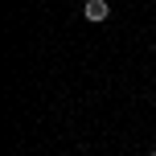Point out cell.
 Returning <instances> with one entry per match:
<instances>
[{"mask_svg": "<svg viewBox=\"0 0 156 156\" xmlns=\"http://www.w3.org/2000/svg\"><path fill=\"white\" fill-rule=\"evenodd\" d=\"M107 12H111V8H107V0H86V8H82V16H86V21H107Z\"/></svg>", "mask_w": 156, "mask_h": 156, "instance_id": "6da1fadb", "label": "cell"}, {"mask_svg": "<svg viewBox=\"0 0 156 156\" xmlns=\"http://www.w3.org/2000/svg\"><path fill=\"white\" fill-rule=\"evenodd\" d=\"M152 156H156V152H152Z\"/></svg>", "mask_w": 156, "mask_h": 156, "instance_id": "7a4b0ae2", "label": "cell"}]
</instances>
